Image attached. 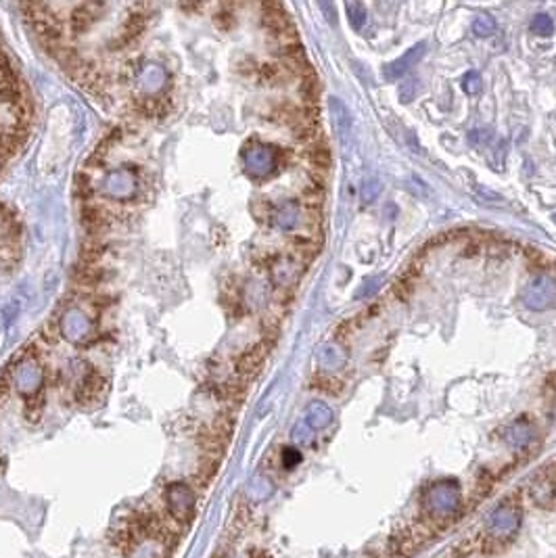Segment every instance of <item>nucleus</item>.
Segmentation results:
<instances>
[{
    "mask_svg": "<svg viewBox=\"0 0 556 558\" xmlns=\"http://www.w3.org/2000/svg\"><path fill=\"white\" fill-rule=\"evenodd\" d=\"M525 307L533 312H544L556 305V281L546 274H540L525 285L521 295Z\"/></svg>",
    "mask_w": 556,
    "mask_h": 558,
    "instance_id": "obj_1",
    "label": "nucleus"
},
{
    "mask_svg": "<svg viewBox=\"0 0 556 558\" xmlns=\"http://www.w3.org/2000/svg\"><path fill=\"white\" fill-rule=\"evenodd\" d=\"M427 53V42H419V44H414L412 49H408L402 57H397L395 61L387 63L383 67V78L387 82H395L399 78H404L416 63H419Z\"/></svg>",
    "mask_w": 556,
    "mask_h": 558,
    "instance_id": "obj_2",
    "label": "nucleus"
},
{
    "mask_svg": "<svg viewBox=\"0 0 556 558\" xmlns=\"http://www.w3.org/2000/svg\"><path fill=\"white\" fill-rule=\"evenodd\" d=\"M266 356H268V343H266V341H262V343L249 347L247 351H243V353L237 358V364H235L237 377H239L241 381H245V383L251 381V379L257 375V372H259V368H262Z\"/></svg>",
    "mask_w": 556,
    "mask_h": 558,
    "instance_id": "obj_3",
    "label": "nucleus"
},
{
    "mask_svg": "<svg viewBox=\"0 0 556 558\" xmlns=\"http://www.w3.org/2000/svg\"><path fill=\"white\" fill-rule=\"evenodd\" d=\"M103 9V5H95V3H82L76 5L69 13V25L73 34H84L88 32L92 25L97 23L99 19V11Z\"/></svg>",
    "mask_w": 556,
    "mask_h": 558,
    "instance_id": "obj_4",
    "label": "nucleus"
},
{
    "mask_svg": "<svg viewBox=\"0 0 556 558\" xmlns=\"http://www.w3.org/2000/svg\"><path fill=\"white\" fill-rule=\"evenodd\" d=\"M331 107V115H333V124H335V130L341 138L343 145H349L351 143V134H354V117H351V111L345 107L343 101L339 99H331L329 103Z\"/></svg>",
    "mask_w": 556,
    "mask_h": 558,
    "instance_id": "obj_5",
    "label": "nucleus"
},
{
    "mask_svg": "<svg viewBox=\"0 0 556 558\" xmlns=\"http://www.w3.org/2000/svg\"><path fill=\"white\" fill-rule=\"evenodd\" d=\"M316 358L324 370H339L347 362V353L339 343H324L322 347H318Z\"/></svg>",
    "mask_w": 556,
    "mask_h": 558,
    "instance_id": "obj_6",
    "label": "nucleus"
},
{
    "mask_svg": "<svg viewBox=\"0 0 556 558\" xmlns=\"http://www.w3.org/2000/svg\"><path fill=\"white\" fill-rule=\"evenodd\" d=\"M431 504L439 510V513H450V510L458 504V491L448 485H437L431 489Z\"/></svg>",
    "mask_w": 556,
    "mask_h": 558,
    "instance_id": "obj_7",
    "label": "nucleus"
},
{
    "mask_svg": "<svg viewBox=\"0 0 556 558\" xmlns=\"http://www.w3.org/2000/svg\"><path fill=\"white\" fill-rule=\"evenodd\" d=\"M308 421L314 429H322V427H327L331 421H333V412L327 404H322V402H316L312 404L310 408V414H308Z\"/></svg>",
    "mask_w": 556,
    "mask_h": 558,
    "instance_id": "obj_8",
    "label": "nucleus"
},
{
    "mask_svg": "<svg viewBox=\"0 0 556 558\" xmlns=\"http://www.w3.org/2000/svg\"><path fill=\"white\" fill-rule=\"evenodd\" d=\"M531 437H533V429L527 423H523V421L515 423L511 429H508V435H506L508 443L515 445V447H523Z\"/></svg>",
    "mask_w": 556,
    "mask_h": 558,
    "instance_id": "obj_9",
    "label": "nucleus"
},
{
    "mask_svg": "<svg viewBox=\"0 0 556 558\" xmlns=\"http://www.w3.org/2000/svg\"><path fill=\"white\" fill-rule=\"evenodd\" d=\"M247 165L255 172V174H266L272 167V155L270 151L264 149H255L247 155Z\"/></svg>",
    "mask_w": 556,
    "mask_h": 558,
    "instance_id": "obj_10",
    "label": "nucleus"
},
{
    "mask_svg": "<svg viewBox=\"0 0 556 558\" xmlns=\"http://www.w3.org/2000/svg\"><path fill=\"white\" fill-rule=\"evenodd\" d=\"M381 191H383V184H381V180H379V178H375V176H368V178H364V182H362L360 197H362V201L368 205V203L377 201V197L381 195Z\"/></svg>",
    "mask_w": 556,
    "mask_h": 558,
    "instance_id": "obj_11",
    "label": "nucleus"
},
{
    "mask_svg": "<svg viewBox=\"0 0 556 558\" xmlns=\"http://www.w3.org/2000/svg\"><path fill=\"white\" fill-rule=\"evenodd\" d=\"M496 19L491 15H479L475 21H473V34L479 36V38H487L496 32Z\"/></svg>",
    "mask_w": 556,
    "mask_h": 558,
    "instance_id": "obj_12",
    "label": "nucleus"
},
{
    "mask_svg": "<svg viewBox=\"0 0 556 558\" xmlns=\"http://www.w3.org/2000/svg\"><path fill=\"white\" fill-rule=\"evenodd\" d=\"M345 11L349 15V23L354 30H362L364 23H366V9L362 3H347L345 5Z\"/></svg>",
    "mask_w": 556,
    "mask_h": 558,
    "instance_id": "obj_13",
    "label": "nucleus"
},
{
    "mask_svg": "<svg viewBox=\"0 0 556 558\" xmlns=\"http://www.w3.org/2000/svg\"><path fill=\"white\" fill-rule=\"evenodd\" d=\"M531 32L533 34H537V36H552L554 34V21H552V17H548V15H544V13H540V15H535L533 19H531Z\"/></svg>",
    "mask_w": 556,
    "mask_h": 558,
    "instance_id": "obj_14",
    "label": "nucleus"
},
{
    "mask_svg": "<svg viewBox=\"0 0 556 558\" xmlns=\"http://www.w3.org/2000/svg\"><path fill=\"white\" fill-rule=\"evenodd\" d=\"M419 90H421L419 80H416V78L406 80L404 84H399V90H397L399 101H402V103H412V101L416 99V95H419Z\"/></svg>",
    "mask_w": 556,
    "mask_h": 558,
    "instance_id": "obj_15",
    "label": "nucleus"
},
{
    "mask_svg": "<svg viewBox=\"0 0 556 558\" xmlns=\"http://www.w3.org/2000/svg\"><path fill=\"white\" fill-rule=\"evenodd\" d=\"M481 75L477 71H467L465 78H462V88H465L467 95H477L481 90Z\"/></svg>",
    "mask_w": 556,
    "mask_h": 558,
    "instance_id": "obj_16",
    "label": "nucleus"
},
{
    "mask_svg": "<svg viewBox=\"0 0 556 558\" xmlns=\"http://www.w3.org/2000/svg\"><path fill=\"white\" fill-rule=\"evenodd\" d=\"M381 283H383V278H381V276H375L373 281H366V283L360 287V291L356 293V297H358V299H362V297H370V295H373V293H375V291L381 287Z\"/></svg>",
    "mask_w": 556,
    "mask_h": 558,
    "instance_id": "obj_17",
    "label": "nucleus"
},
{
    "mask_svg": "<svg viewBox=\"0 0 556 558\" xmlns=\"http://www.w3.org/2000/svg\"><path fill=\"white\" fill-rule=\"evenodd\" d=\"M469 141H471L473 145L481 147L483 143L491 141V132H489V130H475V132L469 134Z\"/></svg>",
    "mask_w": 556,
    "mask_h": 558,
    "instance_id": "obj_18",
    "label": "nucleus"
},
{
    "mask_svg": "<svg viewBox=\"0 0 556 558\" xmlns=\"http://www.w3.org/2000/svg\"><path fill=\"white\" fill-rule=\"evenodd\" d=\"M283 462H285V467H295L297 462H301V454L297 452V450H291V447H287L285 452H283Z\"/></svg>",
    "mask_w": 556,
    "mask_h": 558,
    "instance_id": "obj_19",
    "label": "nucleus"
},
{
    "mask_svg": "<svg viewBox=\"0 0 556 558\" xmlns=\"http://www.w3.org/2000/svg\"><path fill=\"white\" fill-rule=\"evenodd\" d=\"M320 9L327 11V13H329V21H331V23H335V11H333V5H329V3H322V5H320Z\"/></svg>",
    "mask_w": 556,
    "mask_h": 558,
    "instance_id": "obj_20",
    "label": "nucleus"
},
{
    "mask_svg": "<svg viewBox=\"0 0 556 558\" xmlns=\"http://www.w3.org/2000/svg\"><path fill=\"white\" fill-rule=\"evenodd\" d=\"M552 222L556 224V213H552Z\"/></svg>",
    "mask_w": 556,
    "mask_h": 558,
    "instance_id": "obj_21",
    "label": "nucleus"
}]
</instances>
